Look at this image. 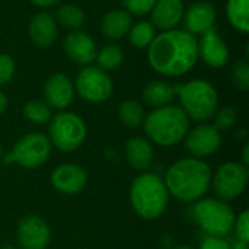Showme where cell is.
I'll return each instance as SVG.
<instances>
[{
  "label": "cell",
  "instance_id": "1",
  "mask_svg": "<svg viewBox=\"0 0 249 249\" xmlns=\"http://www.w3.org/2000/svg\"><path fill=\"white\" fill-rule=\"evenodd\" d=\"M149 64L163 76L187 74L198 60L197 38L185 29L163 31L147 47Z\"/></svg>",
  "mask_w": 249,
  "mask_h": 249
},
{
  "label": "cell",
  "instance_id": "2",
  "mask_svg": "<svg viewBox=\"0 0 249 249\" xmlns=\"http://www.w3.org/2000/svg\"><path fill=\"white\" fill-rule=\"evenodd\" d=\"M212 169L209 163L198 158H184L174 162L163 178L166 190L177 200L194 203L212 187Z\"/></svg>",
  "mask_w": 249,
  "mask_h": 249
},
{
  "label": "cell",
  "instance_id": "3",
  "mask_svg": "<svg viewBox=\"0 0 249 249\" xmlns=\"http://www.w3.org/2000/svg\"><path fill=\"white\" fill-rule=\"evenodd\" d=\"M143 128L150 142L160 147H172L187 136L190 118L181 107L166 105L153 109L144 120Z\"/></svg>",
  "mask_w": 249,
  "mask_h": 249
},
{
  "label": "cell",
  "instance_id": "4",
  "mask_svg": "<svg viewBox=\"0 0 249 249\" xmlns=\"http://www.w3.org/2000/svg\"><path fill=\"white\" fill-rule=\"evenodd\" d=\"M130 203L133 210L144 220L160 217L169 203L163 178L152 172L139 175L130 187Z\"/></svg>",
  "mask_w": 249,
  "mask_h": 249
},
{
  "label": "cell",
  "instance_id": "5",
  "mask_svg": "<svg viewBox=\"0 0 249 249\" xmlns=\"http://www.w3.org/2000/svg\"><path fill=\"white\" fill-rule=\"evenodd\" d=\"M175 95L179 96L181 109L197 123L212 120L219 107V95L214 86L203 79H194L188 83L175 85Z\"/></svg>",
  "mask_w": 249,
  "mask_h": 249
},
{
  "label": "cell",
  "instance_id": "6",
  "mask_svg": "<svg viewBox=\"0 0 249 249\" xmlns=\"http://www.w3.org/2000/svg\"><path fill=\"white\" fill-rule=\"evenodd\" d=\"M193 217L207 236L225 238L233 231L236 216L226 201L219 198H201L193 209Z\"/></svg>",
  "mask_w": 249,
  "mask_h": 249
},
{
  "label": "cell",
  "instance_id": "7",
  "mask_svg": "<svg viewBox=\"0 0 249 249\" xmlns=\"http://www.w3.org/2000/svg\"><path fill=\"white\" fill-rule=\"evenodd\" d=\"M88 128L82 117L74 112L61 111L54 115L48 125V139L61 152H74L86 140Z\"/></svg>",
  "mask_w": 249,
  "mask_h": 249
},
{
  "label": "cell",
  "instance_id": "8",
  "mask_svg": "<svg viewBox=\"0 0 249 249\" xmlns=\"http://www.w3.org/2000/svg\"><path fill=\"white\" fill-rule=\"evenodd\" d=\"M51 142L42 133H29L20 137L10 153L1 158L4 163H18L25 169H36L44 165L51 155Z\"/></svg>",
  "mask_w": 249,
  "mask_h": 249
},
{
  "label": "cell",
  "instance_id": "9",
  "mask_svg": "<svg viewBox=\"0 0 249 249\" xmlns=\"http://www.w3.org/2000/svg\"><path fill=\"white\" fill-rule=\"evenodd\" d=\"M248 166L241 162H226L212 178V187L219 200L231 201L242 196L248 185Z\"/></svg>",
  "mask_w": 249,
  "mask_h": 249
},
{
  "label": "cell",
  "instance_id": "10",
  "mask_svg": "<svg viewBox=\"0 0 249 249\" xmlns=\"http://www.w3.org/2000/svg\"><path fill=\"white\" fill-rule=\"evenodd\" d=\"M74 88L82 99L92 104L109 99L114 92L109 74L98 66H85L76 77Z\"/></svg>",
  "mask_w": 249,
  "mask_h": 249
},
{
  "label": "cell",
  "instance_id": "11",
  "mask_svg": "<svg viewBox=\"0 0 249 249\" xmlns=\"http://www.w3.org/2000/svg\"><path fill=\"white\" fill-rule=\"evenodd\" d=\"M185 139V147L193 158H207L216 153L222 144V134L213 124L201 123L200 125L188 130Z\"/></svg>",
  "mask_w": 249,
  "mask_h": 249
},
{
  "label": "cell",
  "instance_id": "12",
  "mask_svg": "<svg viewBox=\"0 0 249 249\" xmlns=\"http://www.w3.org/2000/svg\"><path fill=\"white\" fill-rule=\"evenodd\" d=\"M16 236L22 249H45L51 241V231L44 219L28 214L20 219Z\"/></svg>",
  "mask_w": 249,
  "mask_h": 249
},
{
  "label": "cell",
  "instance_id": "13",
  "mask_svg": "<svg viewBox=\"0 0 249 249\" xmlns=\"http://www.w3.org/2000/svg\"><path fill=\"white\" fill-rule=\"evenodd\" d=\"M51 184L53 187L67 196H74L83 191L88 184V175L82 166L76 163H63L54 168L51 172Z\"/></svg>",
  "mask_w": 249,
  "mask_h": 249
},
{
  "label": "cell",
  "instance_id": "14",
  "mask_svg": "<svg viewBox=\"0 0 249 249\" xmlns=\"http://www.w3.org/2000/svg\"><path fill=\"white\" fill-rule=\"evenodd\" d=\"M66 55L79 66H89L95 61L98 50L92 36L80 31H71L63 41Z\"/></svg>",
  "mask_w": 249,
  "mask_h": 249
},
{
  "label": "cell",
  "instance_id": "15",
  "mask_svg": "<svg viewBox=\"0 0 249 249\" xmlns=\"http://www.w3.org/2000/svg\"><path fill=\"white\" fill-rule=\"evenodd\" d=\"M197 44H198V58L201 57L207 66L213 69H220L228 63L229 48L225 39L217 34L214 28L204 32L200 41H197Z\"/></svg>",
  "mask_w": 249,
  "mask_h": 249
},
{
  "label": "cell",
  "instance_id": "16",
  "mask_svg": "<svg viewBox=\"0 0 249 249\" xmlns=\"http://www.w3.org/2000/svg\"><path fill=\"white\" fill-rule=\"evenodd\" d=\"M45 104L54 109H66L74 98V85L71 79L63 73L50 76L44 86Z\"/></svg>",
  "mask_w": 249,
  "mask_h": 249
},
{
  "label": "cell",
  "instance_id": "17",
  "mask_svg": "<svg viewBox=\"0 0 249 249\" xmlns=\"http://www.w3.org/2000/svg\"><path fill=\"white\" fill-rule=\"evenodd\" d=\"M216 22V9L209 1H196L187 12H184V25L185 31L196 35H203L204 32L214 28Z\"/></svg>",
  "mask_w": 249,
  "mask_h": 249
},
{
  "label": "cell",
  "instance_id": "18",
  "mask_svg": "<svg viewBox=\"0 0 249 249\" xmlns=\"http://www.w3.org/2000/svg\"><path fill=\"white\" fill-rule=\"evenodd\" d=\"M184 12L185 7L182 0H158L153 9L150 10V23L162 31L177 29V26L184 18Z\"/></svg>",
  "mask_w": 249,
  "mask_h": 249
},
{
  "label": "cell",
  "instance_id": "19",
  "mask_svg": "<svg viewBox=\"0 0 249 249\" xmlns=\"http://www.w3.org/2000/svg\"><path fill=\"white\" fill-rule=\"evenodd\" d=\"M28 34H29L31 41L36 47L48 48L57 39V35H58L57 22L50 13L39 12L31 19L28 25Z\"/></svg>",
  "mask_w": 249,
  "mask_h": 249
},
{
  "label": "cell",
  "instance_id": "20",
  "mask_svg": "<svg viewBox=\"0 0 249 249\" xmlns=\"http://www.w3.org/2000/svg\"><path fill=\"white\" fill-rule=\"evenodd\" d=\"M125 158L133 169L146 172L153 162V147L144 137H131L125 143Z\"/></svg>",
  "mask_w": 249,
  "mask_h": 249
},
{
  "label": "cell",
  "instance_id": "21",
  "mask_svg": "<svg viewBox=\"0 0 249 249\" xmlns=\"http://www.w3.org/2000/svg\"><path fill=\"white\" fill-rule=\"evenodd\" d=\"M131 25V15L127 10L114 9L104 16L101 22V31L104 36L109 39H120L128 34Z\"/></svg>",
  "mask_w": 249,
  "mask_h": 249
},
{
  "label": "cell",
  "instance_id": "22",
  "mask_svg": "<svg viewBox=\"0 0 249 249\" xmlns=\"http://www.w3.org/2000/svg\"><path fill=\"white\" fill-rule=\"evenodd\" d=\"M142 96H143V101L149 107H153L156 109V108L171 105L177 95H175V89L172 85L166 82H160V80H153L144 86Z\"/></svg>",
  "mask_w": 249,
  "mask_h": 249
},
{
  "label": "cell",
  "instance_id": "23",
  "mask_svg": "<svg viewBox=\"0 0 249 249\" xmlns=\"http://www.w3.org/2000/svg\"><path fill=\"white\" fill-rule=\"evenodd\" d=\"M226 15L231 25L242 34L249 31V0H228Z\"/></svg>",
  "mask_w": 249,
  "mask_h": 249
},
{
  "label": "cell",
  "instance_id": "24",
  "mask_svg": "<svg viewBox=\"0 0 249 249\" xmlns=\"http://www.w3.org/2000/svg\"><path fill=\"white\" fill-rule=\"evenodd\" d=\"M118 118L120 121L131 128H137L143 124L144 111L140 102L134 99H125L118 105Z\"/></svg>",
  "mask_w": 249,
  "mask_h": 249
},
{
  "label": "cell",
  "instance_id": "25",
  "mask_svg": "<svg viewBox=\"0 0 249 249\" xmlns=\"http://www.w3.org/2000/svg\"><path fill=\"white\" fill-rule=\"evenodd\" d=\"M127 35H128L130 44L133 47L142 50V48H147L152 44V41L156 36V32H155V26L150 22L140 20V22L131 25Z\"/></svg>",
  "mask_w": 249,
  "mask_h": 249
},
{
  "label": "cell",
  "instance_id": "26",
  "mask_svg": "<svg viewBox=\"0 0 249 249\" xmlns=\"http://www.w3.org/2000/svg\"><path fill=\"white\" fill-rule=\"evenodd\" d=\"M57 22L67 29L76 31L85 23V12L76 4H63L57 9Z\"/></svg>",
  "mask_w": 249,
  "mask_h": 249
},
{
  "label": "cell",
  "instance_id": "27",
  "mask_svg": "<svg viewBox=\"0 0 249 249\" xmlns=\"http://www.w3.org/2000/svg\"><path fill=\"white\" fill-rule=\"evenodd\" d=\"M95 60L98 61L99 69H102L104 71H111V70H115L123 63L124 51L117 44H109V45L102 47L98 51Z\"/></svg>",
  "mask_w": 249,
  "mask_h": 249
},
{
  "label": "cell",
  "instance_id": "28",
  "mask_svg": "<svg viewBox=\"0 0 249 249\" xmlns=\"http://www.w3.org/2000/svg\"><path fill=\"white\" fill-rule=\"evenodd\" d=\"M23 117L32 124L42 125L51 120V108L45 104V101L32 99L23 105Z\"/></svg>",
  "mask_w": 249,
  "mask_h": 249
},
{
  "label": "cell",
  "instance_id": "29",
  "mask_svg": "<svg viewBox=\"0 0 249 249\" xmlns=\"http://www.w3.org/2000/svg\"><path fill=\"white\" fill-rule=\"evenodd\" d=\"M232 83L236 89L245 92L249 89V64L247 61H238L232 67Z\"/></svg>",
  "mask_w": 249,
  "mask_h": 249
},
{
  "label": "cell",
  "instance_id": "30",
  "mask_svg": "<svg viewBox=\"0 0 249 249\" xmlns=\"http://www.w3.org/2000/svg\"><path fill=\"white\" fill-rule=\"evenodd\" d=\"M213 118H214L213 125L219 131H226V130H231L232 127H235L236 120H238V115H236V112H235L233 108L225 107L222 109H217Z\"/></svg>",
  "mask_w": 249,
  "mask_h": 249
},
{
  "label": "cell",
  "instance_id": "31",
  "mask_svg": "<svg viewBox=\"0 0 249 249\" xmlns=\"http://www.w3.org/2000/svg\"><path fill=\"white\" fill-rule=\"evenodd\" d=\"M156 1L158 0H124V6L130 15L133 13L136 16H143L153 9Z\"/></svg>",
  "mask_w": 249,
  "mask_h": 249
},
{
  "label": "cell",
  "instance_id": "32",
  "mask_svg": "<svg viewBox=\"0 0 249 249\" xmlns=\"http://www.w3.org/2000/svg\"><path fill=\"white\" fill-rule=\"evenodd\" d=\"M233 231L236 233L238 241L249 242V212L244 210L238 217H235Z\"/></svg>",
  "mask_w": 249,
  "mask_h": 249
},
{
  "label": "cell",
  "instance_id": "33",
  "mask_svg": "<svg viewBox=\"0 0 249 249\" xmlns=\"http://www.w3.org/2000/svg\"><path fill=\"white\" fill-rule=\"evenodd\" d=\"M15 61L9 54H0V86L9 83L15 74Z\"/></svg>",
  "mask_w": 249,
  "mask_h": 249
},
{
  "label": "cell",
  "instance_id": "34",
  "mask_svg": "<svg viewBox=\"0 0 249 249\" xmlns=\"http://www.w3.org/2000/svg\"><path fill=\"white\" fill-rule=\"evenodd\" d=\"M200 249H231V244L225 238L206 236L200 245Z\"/></svg>",
  "mask_w": 249,
  "mask_h": 249
},
{
  "label": "cell",
  "instance_id": "35",
  "mask_svg": "<svg viewBox=\"0 0 249 249\" xmlns=\"http://www.w3.org/2000/svg\"><path fill=\"white\" fill-rule=\"evenodd\" d=\"M32 4H35L36 7H53L55 4H58L61 0H29Z\"/></svg>",
  "mask_w": 249,
  "mask_h": 249
},
{
  "label": "cell",
  "instance_id": "36",
  "mask_svg": "<svg viewBox=\"0 0 249 249\" xmlns=\"http://www.w3.org/2000/svg\"><path fill=\"white\" fill-rule=\"evenodd\" d=\"M242 163L245 165V166H248L249 165V144L247 143L245 146H244V149H242Z\"/></svg>",
  "mask_w": 249,
  "mask_h": 249
},
{
  "label": "cell",
  "instance_id": "37",
  "mask_svg": "<svg viewBox=\"0 0 249 249\" xmlns=\"http://www.w3.org/2000/svg\"><path fill=\"white\" fill-rule=\"evenodd\" d=\"M6 108H7V98H6V95L0 90V114H3Z\"/></svg>",
  "mask_w": 249,
  "mask_h": 249
},
{
  "label": "cell",
  "instance_id": "38",
  "mask_svg": "<svg viewBox=\"0 0 249 249\" xmlns=\"http://www.w3.org/2000/svg\"><path fill=\"white\" fill-rule=\"evenodd\" d=\"M248 244L249 242H244V241H238L236 239V242L231 245V249H249Z\"/></svg>",
  "mask_w": 249,
  "mask_h": 249
},
{
  "label": "cell",
  "instance_id": "39",
  "mask_svg": "<svg viewBox=\"0 0 249 249\" xmlns=\"http://www.w3.org/2000/svg\"><path fill=\"white\" fill-rule=\"evenodd\" d=\"M0 249H18L16 247H12V245H6V247H3V248Z\"/></svg>",
  "mask_w": 249,
  "mask_h": 249
},
{
  "label": "cell",
  "instance_id": "40",
  "mask_svg": "<svg viewBox=\"0 0 249 249\" xmlns=\"http://www.w3.org/2000/svg\"><path fill=\"white\" fill-rule=\"evenodd\" d=\"M175 249H193V248H190V247H185V245H184V247H178V248H175Z\"/></svg>",
  "mask_w": 249,
  "mask_h": 249
},
{
  "label": "cell",
  "instance_id": "41",
  "mask_svg": "<svg viewBox=\"0 0 249 249\" xmlns=\"http://www.w3.org/2000/svg\"><path fill=\"white\" fill-rule=\"evenodd\" d=\"M1 158H3V149H1V144H0V160H1Z\"/></svg>",
  "mask_w": 249,
  "mask_h": 249
}]
</instances>
